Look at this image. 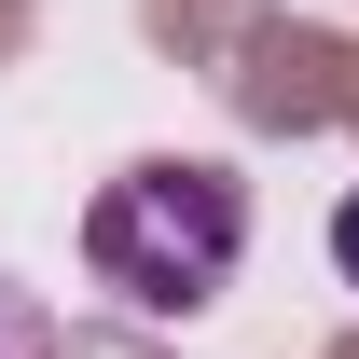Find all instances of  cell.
<instances>
[{
  "label": "cell",
  "mask_w": 359,
  "mask_h": 359,
  "mask_svg": "<svg viewBox=\"0 0 359 359\" xmlns=\"http://www.w3.org/2000/svg\"><path fill=\"white\" fill-rule=\"evenodd\" d=\"M83 263H97V290H125L138 318H208L235 290V263H249V180L208 166V152H152V166L97 180Z\"/></svg>",
  "instance_id": "cell-1"
},
{
  "label": "cell",
  "mask_w": 359,
  "mask_h": 359,
  "mask_svg": "<svg viewBox=\"0 0 359 359\" xmlns=\"http://www.w3.org/2000/svg\"><path fill=\"white\" fill-rule=\"evenodd\" d=\"M0 359H69L55 304H42V290H14V276H0Z\"/></svg>",
  "instance_id": "cell-2"
},
{
  "label": "cell",
  "mask_w": 359,
  "mask_h": 359,
  "mask_svg": "<svg viewBox=\"0 0 359 359\" xmlns=\"http://www.w3.org/2000/svg\"><path fill=\"white\" fill-rule=\"evenodd\" d=\"M332 263H346V290H359V194L332 208Z\"/></svg>",
  "instance_id": "cell-3"
}]
</instances>
